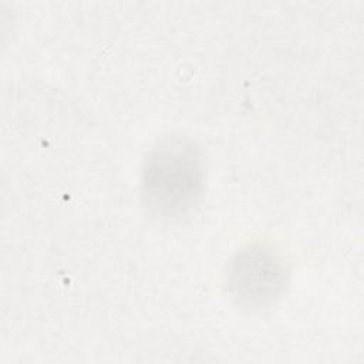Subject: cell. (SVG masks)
Here are the masks:
<instances>
[{
    "label": "cell",
    "instance_id": "1",
    "mask_svg": "<svg viewBox=\"0 0 364 364\" xmlns=\"http://www.w3.org/2000/svg\"><path fill=\"white\" fill-rule=\"evenodd\" d=\"M205 189V158L188 136L158 141L142 165L141 195L148 212L161 219H179L193 210Z\"/></svg>",
    "mask_w": 364,
    "mask_h": 364
},
{
    "label": "cell",
    "instance_id": "2",
    "mask_svg": "<svg viewBox=\"0 0 364 364\" xmlns=\"http://www.w3.org/2000/svg\"><path fill=\"white\" fill-rule=\"evenodd\" d=\"M289 269L282 255L266 245H249L229 263L226 284L237 306L260 310L272 306L284 291Z\"/></svg>",
    "mask_w": 364,
    "mask_h": 364
}]
</instances>
